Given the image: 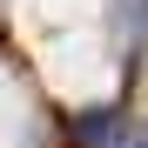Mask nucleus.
I'll use <instances>...</instances> for the list:
<instances>
[{
	"mask_svg": "<svg viewBox=\"0 0 148 148\" xmlns=\"http://www.w3.org/2000/svg\"><path fill=\"white\" fill-rule=\"evenodd\" d=\"M114 121H121V108H81L67 121V148H108L114 141Z\"/></svg>",
	"mask_w": 148,
	"mask_h": 148,
	"instance_id": "nucleus-1",
	"label": "nucleus"
},
{
	"mask_svg": "<svg viewBox=\"0 0 148 148\" xmlns=\"http://www.w3.org/2000/svg\"><path fill=\"white\" fill-rule=\"evenodd\" d=\"M135 14H141V54H148V0H135Z\"/></svg>",
	"mask_w": 148,
	"mask_h": 148,
	"instance_id": "nucleus-2",
	"label": "nucleus"
}]
</instances>
